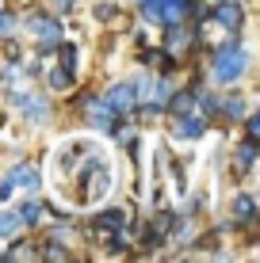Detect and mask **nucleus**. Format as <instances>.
<instances>
[{
	"instance_id": "1",
	"label": "nucleus",
	"mask_w": 260,
	"mask_h": 263,
	"mask_svg": "<svg viewBox=\"0 0 260 263\" xmlns=\"http://www.w3.org/2000/svg\"><path fill=\"white\" fill-rule=\"evenodd\" d=\"M211 77H214V84H237L241 77H245V69H249V50H245V42H241V34L234 31V39H226L218 50H214V61H211Z\"/></svg>"
},
{
	"instance_id": "2",
	"label": "nucleus",
	"mask_w": 260,
	"mask_h": 263,
	"mask_svg": "<svg viewBox=\"0 0 260 263\" xmlns=\"http://www.w3.org/2000/svg\"><path fill=\"white\" fill-rule=\"evenodd\" d=\"M27 27H31V34H34V42H39V50L42 53H54L58 50V42H61V23L54 20V15H31L27 20Z\"/></svg>"
},
{
	"instance_id": "3",
	"label": "nucleus",
	"mask_w": 260,
	"mask_h": 263,
	"mask_svg": "<svg viewBox=\"0 0 260 263\" xmlns=\"http://www.w3.org/2000/svg\"><path fill=\"white\" fill-rule=\"evenodd\" d=\"M211 15L226 27L230 34L241 31V23H245V8H241V0H218V4L211 8Z\"/></svg>"
},
{
	"instance_id": "4",
	"label": "nucleus",
	"mask_w": 260,
	"mask_h": 263,
	"mask_svg": "<svg viewBox=\"0 0 260 263\" xmlns=\"http://www.w3.org/2000/svg\"><path fill=\"white\" fill-rule=\"evenodd\" d=\"M103 103L111 107L115 115H130V111H134V103H138V96H134L130 80H127V84H111V88L103 92Z\"/></svg>"
},
{
	"instance_id": "5",
	"label": "nucleus",
	"mask_w": 260,
	"mask_h": 263,
	"mask_svg": "<svg viewBox=\"0 0 260 263\" xmlns=\"http://www.w3.org/2000/svg\"><path fill=\"white\" fill-rule=\"evenodd\" d=\"M187 8H192V0H157L153 15H157V23H184Z\"/></svg>"
},
{
	"instance_id": "6",
	"label": "nucleus",
	"mask_w": 260,
	"mask_h": 263,
	"mask_svg": "<svg viewBox=\"0 0 260 263\" xmlns=\"http://www.w3.org/2000/svg\"><path fill=\"white\" fill-rule=\"evenodd\" d=\"M176 138H184V141H195V138H203V134H207V119H203V115H176Z\"/></svg>"
},
{
	"instance_id": "7",
	"label": "nucleus",
	"mask_w": 260,
	"mask_h": 263,
	"mask_svg": "<svg viewBox=\"0 0 260 263\" xmlns=\"http://www.w3.org/2000/svg\"><path fill=\"white\" fill-rule=\"evenodd\" d=\"M8 183H15V187H27V191H39L42 187V176H39V168L34 164H15L12 172H8Z\"/></svg>"
},
{
	"instance_id": "8",
	"label": "nucleus",
	"mask_w": 260,
	"mask_h": 263,
	"mask_svg": "<svg viewBox=\"0 0 260 263\" xmlns=\"http://www.w3.org/2000/svg\"><path fill=\"white\" fill-rule=\"evenodd\" d=\"M20 111L27 115V122H31V126H42L50 119V99L46 96H27V103L20 107Z\"/></svg>"
},
{
	"instance_id": "9",
	"label": "nucleus",
	"mask_w": 260,
	"mask_h": 263,
	"mask_svg": "<svg viewBox=\"0 0 260 263\" xmlns=\"http://www.w3.org/2000/svg\"><path fill=\"white\" fill-rule=\"evenodd\" d=\"M92 225H96V229H107V233H111V229H127V210H119V206L100 210L92 217Z\"/></svg>"
},
{
	"instance_id": "10",
	"label": "nucleus",
	"mask_w": 260,
	"mask_h": 263,
	"mask_svg": "<svg viewBox=\"0 0 260 263\" xmlns=\"http://www.w3.org/2000/svg\"><path fill=\"white\" fill-rule=\"evenodd\" d=\"M192 107H195V92H192V88H184V92H172V96H168L165 111H168V115L176 119V115H187Z\"/></svg>"
},
{
	"instance_id": "11",
	"label": "nucleus",
	"mask_w": 260,
	"mask_h": 263,
	"mask_svg": "<svg viewBox=\"0 0 260 263\" xmlns=\"http://www.w3.org/2000/svg\"><path fill=\"white\" fill-rule=\"evenodd\" d=\"M58 58H61V69L69 72V77L77 80V69H80V50L73 42H58Z\"/></svg>"
},
{
	"instance_id": "12",
	"label": "nucleus",
	"mask_w": 260,
	"mask_h": 263,
	"mask_svg": "<svg viewBox=\"0 0 260 263\" xmlns=\"http://www.w3.org/2000/svg\"><path fill=\"white\" fill-rule=\"evenodd\" d=\"M234 217H237V225H253V221H256V202H253V195H237V198H234Z\"/></svg>"
},
{
	"instance_id": "13",
	"label": "nucleus",
	"mask_w": 260,
	"mask_h": 263,
	"mask_svg": "<svg viewBox=\"0 0 260 263\" xmlns=\"http://www.w3.org/2000/svg\"><path fill=\"white\" fill-rule=\"evenodd\" d=\"M142 61H146V65H153V69H161V72H172V69H176L172 50H146V53H142Z\"/></svg>"
},
{
	"instance_id": "14",
	"label": "nucleus",
	"mask_w": 260,
	"mask_h": 263,
	"mask_svg": "<svg viewBox=\"0 0 260 263\" xmlns=\"http://www.w3.org/2000/svg\"><path fill=\"white\" fill-rule=\"evenodd\" d=\"M218 111L226 115L230 122H237V119H245L249 103H245V96H230V99H218Z\"/></svg>"
},
{
	"instance_id": "15",
	"label": "nucleus",
	"mask_w": 260,
	"mask_h": 263,
	"mask_svg": "<svg viewBox=\"0 0 260 263\" xmlns=\"http://www.w3.org/2000/svg\"><path fill=\"white\" fill-rule=\"evenodd\" d=\"M234 160H237V168H241V172H249V168L256 164V141H253V138H245V141L237 145V157H234Z\"/></svg>"
},
{
	"instance_id": "16",
	"label": "nucleus",
	"mask_w": 260,
	"mask_h": 263,
	"mask_svg": "<svg viewBox=\"0 0 260 263\" xmlns=\"http://www.w3.org/2000/svg\"><path fill=\"white\" fill-rule=\"evenodd\" d=\"M20 217H23V225H39L42 217H46V210H42V202H34V198H31V202L20 206Z\"/></svg>"
},
{
	"instance_id": "17",
	"label": "nucleus",
	"mask_w": 260,
	"mask_h": 263,
	"mask_svg": "<svg viewBox=\"0 0 260 263\" xmlns=\"http://www.w3.org/2000/svg\"><path fill=\"white\" fill-rule=\"evenodd\" d=\"M23 229V217L20 214H0V237H15Z\"/></svg>"
},
{
	"instance_id": "18",
	"label": "nucleus",
	"mask_w": 260,
	"mask_h": 263,
	"mask_svg": "<svg viewBox=\"0 0 260 263\" xmlns=\"http://www.w3.org/2000/svg\"><path fill=\"white\" fill-rule=\"evenodd\" d=\"M39 259H73V252H65V244L50 240L46 248H39Z\"/></svg>"
},
{
	"instance_id": "19",
	"label": "nucleus",
	"mask_w": 260,
	"mask_h": 263,
	"mask_svg": "<svg viewBox=\"0 0 260 263\" xmlns=\"http://www.w3.org/2000/svg\"><path fill=\"white\" fill-rule=\"evenodd\" d=\"M46 80H50V88H54V92H65V88H73V77H69L65 69H54Z\"/></svg>"
},
{
	"instance_id": "20",
	"label": "nucleus",
	"mask_w": 260,
	"mask_h": 263,
	"mask_svg": "<svg viewBox=\"0 0 260 263\" xmlns=\"http://www.w3.org/2000/svg\"><path fill=\"white\" fill-rule=\"evenodd\" d=\"M20 20H15V12H0V39H12Z\"/></svg>"
},
{
	"instance_id": "21",
	"label": "nucleus",
	"mask_w": 260,
	"mask_h": 263,
	"mask_svg": "<svg viewBox=\"0 0 260 263\" xmlns=\"http://www.w3.org/2000/svg\"><path fill=\"white\" fill-rule=\"evenodd\" d=\"M103 248L111 252V256H119V252H127V240H123V229H111V237L103 240Z\"/></svg>"
},
{
	"instance_id": "22",
	"label": "nucleus",
	"mask_w": 260,
	"mask_h": 263,
	"mask_svg": "<svg viewBox=\"0 0 260 263\" xmlns=\"http://www.w3.org/2000/svg\"><path fill=\"white\" fill-rule=\"evenodd\" d=\"M172 92H176V88H172V84H168V80H165V77H161V80H157V84H153V99H157V103H161V107H165V103H168V96H172Z\"/></svg>"
},
{
	"instance_id": "23",
	"label": "nucleus",
	"mask_w": 260,
	"mask_h": 263,
	"mask_svg": "<svg viewBox=\"0 0 260 263\" xmlns=\"http://www.w3.org/2000/svg\"><path fill=\"white\" fill-rule=\"evenodd\" d=\"M195 103H199V107H203V111H207V115H214V111H218V96H211V92L195 96Z\"/></svg>"
},
{
	"instance_id": "24",
	"label": "nucleus",
	"mask_w": 260,
	"mask_h": 263,
	"mask_svg": "<svg viewBox=\"0 0 260 263\" xmlns=\"http://www.w3.org/2000/svg\"><path fill=\"white\" fill-rule=\"evenodd\" d=\"M77 4H80V0H54V12H58V15H69V12H77Z\"/></svg>"
},
{
	"instance_id": "25",
	"label": "nucleus",
	"mask_w": 260,
	"mask_h": 263,
	"mask_svg": "<svg viewBox=\"0 0 260 263\" xmlns=\"http://www.w3.org/2000/svg\"><path fill=\"white\" fill-rule=\"evenodd\" d=\"M245 138H260V119H256V115H249V119H245Z\"/></svg>"
},
{
	"instance_id": "26",
	"label": "nucleus",
	"mask_w": 260,
	"mask_h": 263,
	"mask_svg": "<svg viewBox=\"0 0 260 263\" xmlns=\"http://www.w3.org/2000/svg\"><path fill=\"white\" fill-rule=\"evenodd\" d=\"M115 15H119V8H115V4H100V8H96V20H115Z\"/></svg>"
},
{
	"instance_id": "27",
	"label": "nucleus",
	"mask_w": 260,
	"mask_h": 263,
	"mask_svg": "<svg viewBox=\"0 0 260 263\" xmlns=\"http://www.w3.org/2000/svg\"><path fill=\"white\" fill-rule=\"evenodd\" d=\"M138 4H142V15H146L149 23H157V15H153V4H157V0H138Z\"/></svg>"
},
{
	"instance_id": "28",
	"label": "nucleus",
	"mask_w": 260,
	"mask_h": 263,
	"mask_svg": "<svg viewBox=\"0 0 260 263\" xmlns=\"http://www.w3.org/2000/svg\"><path fill=\"white\" fill-rule=\"evenodd\" d=\"M8 198H12V183H8V179H0V202H8Z\"/></svg>"
}]
</instances>
